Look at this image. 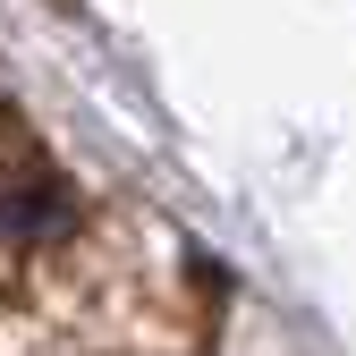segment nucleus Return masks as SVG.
<instances>
[{"mask_svg": "<svg viewBox=\"0 0 356 356\" xmlns=\"http://www.w3.org/2000/svg\"><path fill=\"white\" fill-rule=\"evenodd\" d=\"M68 220H76V204L51 161H0V246H34Z\"/></svg>", "mask_w": 356, "mask_h": 356, "instance_id": "1", "label": "nucleus"}]
</instances>
